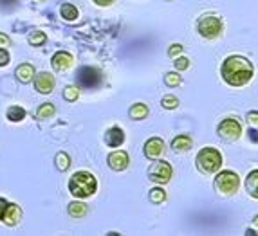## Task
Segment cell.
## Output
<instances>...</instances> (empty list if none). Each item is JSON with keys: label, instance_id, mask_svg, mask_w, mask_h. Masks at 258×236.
I'll use <instances>...</instances> for the list:
<instances>
[{"label": "cell", "instance_id": "obj_1", "mask_svg": "<svg viewBox=\"0 0 258 236\" xmlns=\"http://www.w3.org/2000/svg\"><path fill=\"white\" fill-rule=\"evenodd\" d=\"M220 74H222V80L229 87H244L253 80L254 67L244 56L231 54L220 65Z\"/></svg>", "mask_w": 258, "mask_h": 236}, {"label": "cell", "instance_id": "obj_2", "mask_svg": "<svg viewBox=\"0 0 258 236\" xmlns=\"http://www.w3.org/2000/svg\"><path fill=\"white\" fill-rule=\"evenodd\" d=\"M69 191L74 198H89L98 191V181L91 172H76L69 179Z\"/></svg>", "mask_w": 258, "mask_h": 236}, {"label": "cell", "instance_id": "obj_3", "mask_svg": "<svg viewBox=\"0 0 258 236\" xmlns=\"http://www.w3.org/2000/svg\"><path fill=\"white\" fill-rule=\"evenodd\" d=\"M213 186H215V191L220 197L229 198L237 193L238 188H240V177L235 172H231V170H222V172H219L215 175Z\"/></svg>", "mask_w": 258, "mask_h": 236}, {"label": "cell", "instance_id": "obj_4", "mask_svg": "<svg viewBox=\"0 0 258 236\" xmlns=\"http://www.w3.org/2000/svg\"><path fill=\"white\" fill-rule=\"evenodd\" d=\"M195 164L201 173H217L222 166V153L213 146H206L197 153Z\"/></svg>", "mask_w": 258, "mask_h": 236}, {"label": "cell", "instance_id": "obj_5", "mask_svg": "<svg viewBox=\"0 0 258 236\" xmlns=\"http://www.w3.org/2000/svg\"><path fill=\"white\" fill-rule=\"evenodd\" d=\"M197 31L199 35L206 40H217L224 31V22L220 17L213 13L203 15V17L197 20Z\"/></svg>", "mask_w": 258, "mask_h": 236}, {"label": "cell", "instance_id": "obj_6", "mask_svg": "<svg viewBox=\"0 0 258 236\" xmlns=\"http://www.w3.org/2000/svg\"><path fill=\"white\" fill-rule=\"evenodd\" d=\"M217 133H219V137H222L224 141L233 142V141H238V137L242 135V125L238 119H233V117H226L219 123L217 126Z\"/></svg>", "mask_w": 258, "mask_h": 236}, {"label": "cell", "instance_id": "obj_7", "mask_svg": "<svg viewBox=\"0 0 258 236\" xmlns=\"http://www.w3.org/2000/svg\"><path fill=\"white\" fill-rule=\"evenodd\" d=\"M173 175L172 164L166 161H155L150 168H148V179L155 184H168Z\"/></svg>", "mask_w": 258, "mask_h": 236}, {"label": "cell", "instance_id": "obj_8", "mask_svg": "<svg viewBox=\"0 0 258 236\" xmlns=\"http://www.w3.org/2000/svg\"><path fill=\"white\" fill-rule=\"evenodd\" d=\"M20 220H22V207L18 204H9L8 202L0 222H4V225H8V227H15V225L20 223Z\"/></svg>", "mask_w": 258, "mask_h": 236}, {"label": "cell", "instance_id": "obj_9", "mask_svg": "<svg viewBox=\"0 0 258 236\" xmlns=\"http://www.w3.org/2000/svg\"><path fill=\"white\" fill-rule=\"evenodd\" d=\"M164 150H166V146H164V141L161 137H150L143 146L147 159H159L161 155H164Z\"/></svg>", "mask_w": 258, "mask_h": 236}, {"label": "cell", "instance_id": "obj_10", "mask_svg": "<svg viewBox=\"0 0 258 236\" xmlns=\"http://www.w3.org/2000/svg\"><path fill=\"white\" fill-rule=\"evenodd\" d=\"M54 87H56V80L51 72H40L35 76V89L40 94L43 96L51 94L54 91Z\"/></svg>", "mask_w": 258, "mask_h": 236}, {"label": "cell", "instance_id": "obj_11", "mask_svg": "<svg viewBox=\"0 0 258 236\" xmlns=\"http://www.w3.org/2000/svg\"><path fill=\"white\" fill-rule=\"evenodd\" d=\"M51 65L56 72H67V70L74 65V56L67 51H58L54 56H52Z\"/></svg>", "mask_w": 258, "mask_h": 236}, {"label": "cell", "instance_id": "obj_12", "mask_svg": "<svg viewBox=\"0 0 258 236\" xmlns=\"http://www.w3.org/2000/svg\"><path fill=\"white\" fill-rule=\"evenodd\" d=\"M107 163L108 166H110V170H114V172H125L126 168H128V153L123 150H116L112 151V153H108L107 157Z\"/></svg>", "mask_w": 258, "mask_h": 236}, {"label": "cell", "instance_id": "obj_13", "mask_svg": "<svg viewBox=\"0 0 258 236\" xmlns=\"http://www.w3.org/2000/svg\"><path fill=\"white\" fill-rule=\"evenodd\" d=\"M125 142V132L119 126H110V128L105 132V144L110 146V148H119L121 144Z\"/></svg>", "mask_w": 258, "mask_h": 236}, {"label": "cell", "instance_id": "obj_14", "mask_svg": "<svg viewBox=\"0 0 258 236\" xmlns=\"http://www.w3.org/2000/svg\"><path fill=\"white\" fill-rule=\"evenodd\" d=\"M99 70L94 67H83L80 72H78V82L82 83L83 87H94L96 83H99Z\"/></svg>", "mask_w": 258, "mask_h": 236}, {"label": "cell", "instance_id": "obj_15", "mask_svg": "<svg viewBox=\"0 0 258 236\" xmlns=\"http://www.w3.org/2000/svg\"><path fill=\"white\" fill-rule=\"evenodd\" d=\"M15 76L20 83H31L36 76V69L31 63H22L15 70Z\"/></svg>", "mask_w": 258, "mask_h": 236}, {"label": "cell", "instance_id": "obj_16", "mask_svg": "<svg viewBox=\"0 0 258 236\" xmlns=\"http://www.w3.org/2000/svg\"><path fill=\"white\" fill-rule=\"evenodd\" d=\"M191 146H194V139L189 137V135H184V133L173 137V141H172V150L177 151V153L191 150Z\"/></svg>", "mask_w": 258, "mask_h": 236}, {"label": "cell", "instance_id": "obj_17", "mask_svg": "<svg viewBox=\"0 0 258 236\" xmlns=\"http://www.w3.org/2000/svg\"><path fill=\"white\" fill-rule=\"evenodd\" d=\"M67 213H69V216H73V218H83V216L89 213V206H87L85 202L74 200L67 206Z\"/></svg>", "mask_w": 258, "mask_h": 236}, {"label": "cell", "instance_id": "obj_18", "mask_svg": "<svg viewBox=\"0 0 258 236\" xmlns=\"http://www.w3.org/2000/svg\"><path fill=\"white\" fill-rule=\"evenodd\" d=\"M148 114H150V108L145 103H134L132 107L128 108V116H130V119H134V121L147 119Z\"/></svg>", "mask_w": 258, "mask_h": 236}, {"label": "cell", "instance_id": "obj_19", "mask_svg": "<svg viewBox=\"0 0 258 236\" xmlns=\"http://www.w3.org/2000/svg\"><path fill=\"white\" fill-rule=\"evenodd\" d=\"M245 189H247V193L253 198H258V170H253L247 175V179H245Z\"/></svg>", "mask_w": 258, "mask_h": 236}, {"label": "cell", "instance_id": "obj_20", "mask_svg": "<svg viewBox=\"0 0 258 236\" xmlns=\"http://www.w3.org/2000/svg\"><path fill=\"white\" fill-rule=\"evenodd\" d=\"M60 15H61V18H63V20L74 22L78 17H80V11H78V8L74 4L65 2V4H61V8H60Z\"/></svg>", "mask_w": 258, "mask_h": 236}, {"label": "cell", "instance_id": "obj_21", "mask_svg": "<svg viewBox=\"0 0 258 236\" xmlns=\"http://www.w3.org/2000/svg\"><path fill=\"white\" fill-rule=\"evenodd\" d=\"M54 166H56V170L58 172H67L71 168V157H69V153H65V151H58L56 153V157H54Z\"/></svg>", "mask_w": 258, "mask_h": 236}, {"label": "cell", "instance_id": "obj_22", "mask_svg": "<svg viewBox=\"0 0 258 236\" xmlns=\"http://www.w3.org/2000/svg\"><path fill=\"white\" fill-rule=\"evenodd\" d=\"M6 117H8L11 123H20V121H24V117H26V110L22 107H18V105H13V107L8 108Z\"/></svg>", "mask_w": 258, "mask_h": 236}, {"label": "cell", "instance_id": "obj_23", "mask_svg": "<svg viewBox=\"0 0 258 236\" xmlns=\"http://www.w3.org/2000/svg\"><path fill=\"white\" fill-rule=\"evenodd\" d=\"M54 114H56V108H54V105H52V103H43V105H40L38 110H36V117H38V119H42V121L51 119V117L54 116Z\"/></svg>", "mask_w": 258, "mask_h": 236}, {"label": "cell", "instance_id": "obj_24", "mask_svg": "<svg viewBox=\"0 0 258 236\" xmlns=\"http://www.w3.org/2000/svg\"><path fill=\"white\" fill-rule=\"evenodd\" d=\"M148 198H150V202H154V204H163V202L166 200V191H164L161 186H155V188L150 189Z\"/></svg>", "mask_w": 258, "mask_h": 236}, {"label": "cell", "instance_id": "obj_25", "mask_svg": "<svg viewBox=\"0 0 258 236\" xmlns=\"http://www.w3.org/2000/svg\"><path fill=\"white\" fill-rule=\"evenodd\" d=\"M45 42H47V36L43 31H33L29 35V45H33V47H40Z\"/></svg>", "mask_w": 258, "mask_h": 236}, {"label": "cell", "instance_id": "obj_26", "mask_svg": "<svg viewBox=\"0 0 258 236\" xmlns=\"http://www.w3.org/2000/svg\"><path fill=\"white\" fill-rule=\"evenodd\" d=\"M63 98H65V101H69V103L78 101V99H80V89H78L76 85H67L63 89Z\"/></svg>", "mask_w": 258, "mask_h": 236}, {"label": "cell", "instance_id": "obj_27", "mask_svg": "<svg viewBox=\"0 0 258 236\" xmlns=\"http://www.w3.org/2000/svg\"><path fill=\"white\" fill-rule=\"evenodd\" d=\"M164 83H166L168 87H179L182 83V77L177 70L175 72H168V74H164Z\"/></svg>", "mask_w": 258, "mask_h": 236}, {"label": "cell", "instance_id": "obj_28", "mask_svg": "<svg viewBox=\"0 0 258 236\" xmlns=\"http://www.w3.org/2000/svg\"><path fill=\"white\" fill-rule=\"evenodd\" d=\"M161 105H163V108H166V110H173V108L179 107V99H177L175 96L168 94L161 99Z\"/></svg>", "mask_w": 258, "mask_h": 236}, {"label": "cell", "instance_id": "obj_29", "mask_svg": "<svg viewBox=\"0 0 258 236\" xmlns=\"http://www.w3.org/2000/svg\"><path fill=\"white\" fill-rule=\"evenodd\" d=\"M173 67L177 69V72H181V70H188L189 69V60L186 56H177L173 58Z\"/></svg>", "mask_w": 258, "mask_h": 236}, {"label": "cell", "instance_id": "obj_30", "mask_svg": "<svg viewBox=\"0 0 258 236\" xmlns=\"http://www.w3.org/2000/svg\"><path fill=\"white\" fill-rule=\"evenodd\" d=\"M182 51H184V47H182L181 43H172V45L168 47V56L173 60V58H177V56H181Z\"/></svg>", "mask_w": 258, "mask_h": 236}, {"label": "cell", "instance_id": "obj_31", "mask_svg": "<svg viewBox=\"0 0 258 236\" xmlns=\"http://www.w3.org/2000/svg\"><path fill=\"white\" fill-rule=\"evenodd\" d=\"M245 119H247L249 126H254V128H258V110L247 112V116H245Z\"/></svg>", "mask_w": 258, "mask_h": 236}, {"label": "cell", "instance_id": "obj_32", "mask_svg": "<svg viewBox=\"0 0 258 236\" xmlns=\"http://www.w3.org/2000/svg\"><path fill=\"white\" fill-rule=\"evenodd\" d=\"M9 61H11V54L8 52V49L0 47V67H6Z\"/></svg>", "mask_w": 258, "mask_h": 236}, {"label": "cell", "instance_id": "obj_33", "mask_svg": "<svg viewBox=\"0 0 258 236\" xmlns=\"http://www.w3.org/2000/svg\"><path fill=\"white\" fill-rule=\"evenodd\" d=\"M247 137H249L251 142H254V144H258V128H254V126H251L249 130H247Z\"/></svg>", "mask_w": 258, "mask_h": 236}, {"label": "cell", "instance_id": "obj_34", "mask_svg": "<svg viewBox=\"0 0 258 236\" xmlns=\"http://www.w3.org/2000/svg\"><path fill=\"white\" fill-rule=\"evenodd\" d=\"M9 45H11V40H9V36L4 35V33H0V47L8 49Z\"/></svg>", "mask_w": 258, "mask_h": 236}, {"label": "cell", "instance_id": "obj_35", "mask_svg": "<svg viewBox=\"0 0 258 236\" xmlns=\"http://www.w3.org/2000/svg\"><path fill=\"white\" fill-rule=\"evenodd\" d=\"M96 6H99V8H107V6H112L116 0H92Z\"/></svg>", "mask_w": 258, "mask_h": 236}, {"label": "cell", "instance_id": "obj_36", "mask_svg": "<svg viewBox=\"0 0 258 236\" xmlns=\"http://www.w3.org/2000/svg\"><path fill=\"white\" fill-rule=\"evenodd\" d=\"M6 204H8V200H6L4 197H0V218H2V213H4V207Z\"/></svg>", "mask_w": 258, "mask_h": 236}, {"label": "cell", "instance_id": "obj_37", "mask_svg": "<svg viewBox=\"0 0 258 236\" xmlns=\"http://www.w3.org/2000/svg\"><path fill=\"white\" fill-rule=\"evenodd\" d=\"M245 234L249 236V234H256V231H254V229H247V231H245Z\"/></svg>", "mask_w": 258, "mask_h": 236}, {"label": "cell", "instance_id": "obj_38", "mask_svg": "<svg viewBox=\"0 0 258 236\" xmlns=\"http://www.w3.org/2000/svg\"><path fill=\"white\" fill-rule=\"evenodd\" d=\"M253 227H258V215L253 218Z\"/></svg>", "mask_w": 258, "mask_h": 236}, {"label": "cell", "instance_id": "obj_39", "mask_svg": "<svg viewBox=\"0 0 258 236\" xmlns=\"http://www.w3.org/2000/svg\"><path fill=\"white\" fill-rule=\"evenodd\" d=\"M38 2H43V0H38Z\"/></svg>", "mask_w": 258, "mask_h": 236}]
</instances>
